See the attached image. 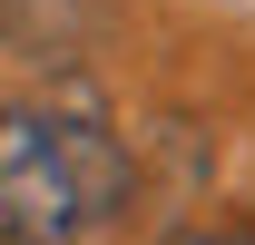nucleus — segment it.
<instances>
[{
    "instance_id": "1",
    "label": "nucleus",
    "mask_w": 255,
    "mask_h": 245,
    "mask_svg": "<svg viewBox=\"0 0 255 245\" xmlns=\"http://www.w3.org/2000/svg\"><path fill=\"white\" fill-rule=\"evenodd\" d=\"M137 196V167L89 108L0 98V245H89Z\"/></svg>"
},
{
    "instance_id": "2",
    "label": "nucleus",
    "mask_w": 255,
    "mask_h": 245,
    "mask_svg": "<svg viewBox=\"0 0 255 245\" xmlns=\"http://www.w3.org/2000/svg\"><path fill=\"white\" fill-rule=\"evenodd\" d=\"M108 30V0H0V39L20 59H79Z\"/></svg>"
},
{
    "instance_id": "3",
    "label": "nucleus",
    "mask_w": 255,
    "mask_h": 245,
    "mask_svg": "<svg viewBox=\"0 0 255 245\" xmlns=\"http://www.w3.org/2000/svg\"><path fill=\"white\" fill-rule=\"evenodd\" d=\"M177 245H246V236H177Z\"/></svg>"
},
{
    "instance_id": "4",
    "label": "nucleus",
    "mask_w": 255,
    "mask_h": 245,
    "mask_svg": "<svg viewBox=\"0 0 255 245\" xmlns=\"http://www.w3.org/2000/svg\"><path fill=\"white\" fill-rule=\"evenodd\" d=\"M246 245H255V236H246Z\"/></svg>"
}]
</instances>
